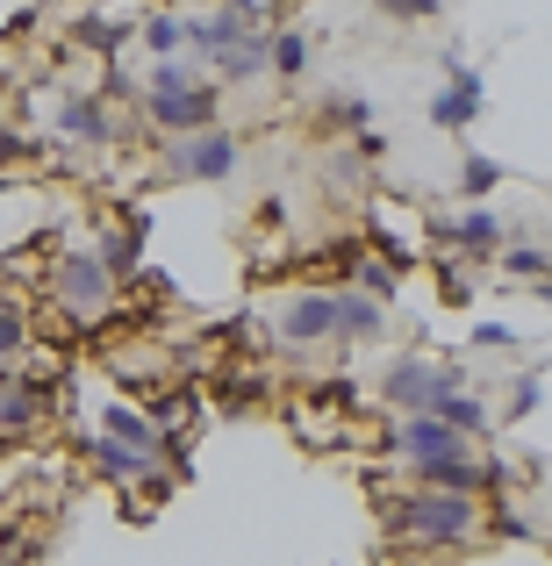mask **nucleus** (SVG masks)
<instances>
[{
	"instance_id": "f03ea898",
	"label": "nucleus",
	"mask_w": 552,
	"mask_h": 566,
	"mask_svg": "<svg viewBox=\"0 0 552 566\" xmlns=\"http://www.w3.org/2000/svg\"><path fill=\"white\" fill-rule=\"evenodd\" d=\"M467 380V366L459 359H430V352H395V359L381 366V401L387 409H430V395H438V387H459Z\"/></svg>"
},
{
	"instance_id": "20e7f679",
	"label": "nucleus",
	"mask_w": 552,
	"mask_h": 566,
	"mask_svg": "<svg viewBox=\"0 0 552 566\" xmlns=\"http://www.w3.org/2000/svg\"><path fill=\"white\" fill-rule=\"evenodd\" d=\"M166 172H173V180H230V172H237V137L222 123L187 129V137H173Z\"/></svg>"
},
{
	"instance_id": "4468645a",
	"label": "nucleus",
	"mask_w": 552,
	"mask_h": 566,
	"mask_svg": "<svg viewBox=\"0 0 552 566\" xmlns=\"http://www.w3.org/2000/svg\"><path fill=\"white\" fill-rule=\"evenodd\" d=\"M430 416L452 423L459 438H488V401H473L467 387H438V395H430Z\"/></svg>"
},
{
	"instance_id": "2eb2a0df",
	"label": "nucleus",
	"mask_w": 552,
	"mask_h": 566,
	"mask_svg": "<svg viewBox=\"0 0 552 566\" xmlns=\"http://www.w3.org/2000/svg\"><path fill=\"white\" fill-rule=\"evenodd\" d=\"M129 36H137L129 14H80V22H72V43H80V51H101V57H115Z\"/></svg>"
},
{
	"instance_id": "2f4dec72",
	"label": "nucleus",
	"mask_w": 552,
	"mask_h": 566,
	"mask_svg": "<svg viewBox=\"0 0 552 566\" xmlns=\"http://www.w3.org/2000/svg\"><path fill=\"white\" fill-rule=\"evenodd\" d=\"M29 29H37V8H22V14H8V29H0V36H8V43H22V36H29Z\"/></svg>"
},
{
	"instance_id": "473e14b6",
	"label": "nucleus",
	"mask_w": 552,
	"mask_h": 566,
	"mask_svg": "<svg viewBox=\"0 0 552 566\" xmlns=\"http://www.w3.org/2000/svg\"><path fill=\"white\" fill-rule=\"evenodd\" d=\"M0 158H22V137H14V129H0Z\"/></svg>"
},
{
	"instance_id": "7ed1b4c3",
	"label": "nucleus",
	"mask_w": 552,
	"mask_h": 566,
	"mask_svg": "<svg viewBox=\"0 0 552 566\" xmlns=\"http://www.w3.org/2000/svg\"><path fill=\"white\" fill-rule=\"evenodd\" d=\"M115 287H123V280L101 273L94 251H72V259H58V273H51V294H58V308H65L72 323H101V316H115Z\"/></svg>"
},
{
	"instance_id": "39448f33",
	"label": "nucleus",
	"mask_w": 552,
	"mask_h": 566,
	"mask_svg": "<svg viewBox=\"0 0 552 566\" xmlns=\"http://www.w3.org/2000/svg\"><path fill=\"white\" fill-rule=\"evenodd\" d=\"M381 444H387V452H402V459H416V467H424V459H473V438H459V430L438 423L430 409H409L402 423H387Z\"/></svg>"
},
{
	"instance_id": "4be33fe9",
	"label": "nucleus",
	"mask_w": 552,
	"mask_h": 566,
	"mask_svg": "<svg viewBox=\"0 0 552 566\" xmlns=\"http://www.w3.org/2000/svg\"><path fill=\"white\" fill-rule=\"evenodd\" d=\"M137 43H144L152 57H173V51H180V14H173V8H152V14L137 22Z\"/></svg>"
},
{
	"instance_id": "f8f14e48",
	"label": "nucleus",
	"mask_w": 552,
	"mask_h": 566,
	"mask_svg": "<svg viewBox=\"0 0 552 566\" xmlns=\"http://www.w3.org/2000/svg\"><path fill=\"white\" fill-rule=\"evenodd\" d=\"M86 459L101 467V481H115V488H129L144 467H158L152 452H137V444H123V438H108V430H94V444H86Z\"/></svg>"
},
{
	"instance_id": "423d86ee",
	"label": "nucleus",
	"mask_w": 552,
	"mask_h": 566,
	"mask_svg": "<svg viewBox=\"0 0 552 566\" xmlns=\"http://www.w3.org/2000/svg\"><path fill=\"white\" fill-rule=\"evenodd\" d=\"M144 115H152L158 137H187V129L222 123V86L194 80V86H180V94H144Z\"/></svg>"
},
{
	"instance_id": "f3484780",
	"label": "nucleus",
	"mask_w": 552,
	"mask_h": 566,
	"mask_svg": "<svg viewBox=\"0 0 552 566\" xmlns=\"http://www.w3.org/2000/svg\"><path fill=\"white\" fill-rule=\"evenodd\" d=\"M29 423H43V380H0V430H29Z\"/></svg>"
},
{
	"instance_id": "f704fd0d",
	"label": "nucleus",
	"mask_w": 552,
	"mask_h": 566,
	"mask_svg": "<svg viewBox=\"0 0 552 566\" xmlns=\"http://www.w3.org/2000/svg\"><path fill=\"white\" fill-rule=\"evenodd\" d=\"M0 380H8V374H0Z\"/></svg>"
},
{
	"instance_id": "5701e85b",
	"label": "nucleus",
	"mask_w": 552,
	"mask_h": 566,
	"mask_svg": "<svg viewBox=\"0 0 552 566\" xmlns=\"http://www.w3.org/2000/svg\"><path fill=\"white\" fill-rule=\"evenodd\" d=\"M496 265H502L510 280H531V287H539V280H545V244H539V237H524V244H502Z\"/></svg>"
},
{
	"instance_id": "dca6fc26",
	"label": "nucleus",
	"mask_w": 552,
	"mask_h": 566,
	"mask_svg": "<svg viewBox=\"0 0 552 566\" xmlns=\"http://www.w3.org/2000/svg\"><path fill=\"white\" fill-rule=\"evenodd\" d=\"M265 80V36H244L230 51H216V86H259Z\"/></svg>"
},
{
	"instance_id": "bb28decb",
	"label": "nucleus",
	"mask_w": 552,
	"mask_h": 566,
	"mask_svg": "<svg viewBox=\"0 0 552 566\" xmlns=\"http://www.w3.org/2000/svg\"><path fill=\"white\" fill-rule=\"evenodd\" d=\"M352 401H360V387H352V380H323L316 395H309V409H331L337 416V409H352Z\"/></svg>"
},
{
	"instance_id": "412c9836",
	"label": "nucleus",
	"mask_w": 552,
	"mask_h": 566,
	"mask_svg": "<svg viewBox=\"0 0 552 566\" xmlns=\"http://www.w3.org/2000/svg\"><path fill=\"white\" fill-rule=\"evenodd\" d=\"M352 280H360V294H373V302H395V287H402V265L395 259H352Z\"/></svg>"
},
{
	"instance_id": "b1692460",
	"label": "nucleus",
	"mask_w": 552,
	"mask_h": 566,
	"mask_svg": "<svg viewBox=\"0 0 552 566\" xmlns=\"http://www.w3.org/2000/svg\"><path fill=\"white\" fill-rule=\"evenodd\" d=\"M194 80H208V72L180 65V57H152V72H144V94H180V86H194Z\"/></svg>"
},
{
	"instance_id": "aec40b11",
	"label": "nucleus",
	"mask_w": 552,
	"mask_h": 566,
	"mask_svg": "<svg viewBox=\"0 0 552 566\" xmlns=\"http://www.w3.org/2000/svg\"><path fill=\"white\" fill-rule=\"evenodd\" d=\"M316 115H323V129H331V137H360V129L373 123V101H360V94H331Z\"/></svg>"
},
{
	"instance_id": "6ab92c4d",
	"label": "nucleus",
	"mask_w": 552,
	"mask_h": 566,
	"mask_svg": "<svg viewBox=\"0 0 552 566\" xmlns=\"http://www.w3.org/2000/svg\"><path fill=\"white\" fill-rule=\"evenodd\" d=\"M265 72H280V80H302V72H309V36H302V29L265 36Z\"/></svg>"
},
{
	"instance_id": "c756f323",
	"label": "nucleus",
	"mask_w": 552,
	"mask_h": 566,
	"mask_svg": "<svg viewBox=\"0 0 552 566\" xmlns=\"http://www.w3.org/2000/svg\"><path fill=\"white\" fill-rule=\"evenodd\" d=\"M510 423H524V416H539V374H531L524 387H517V409H502Z\"/></svg>"
},
{
	"instance_id": "a211bd4d",
	"label": "nucleus",
	"mask_w": 552,
	"mask_h": 566,
	"mask_svg": "<svg viewBox=\"0 0 552 566\" xmlns=\"http://www.w3.org/2000/svg\"><path fill=\"white\" fill-rule=\"evenodd\" d=\"M101 430L158 459V423H152V416H137V409H129V401H108V409H101Z\"/></svg>"
},
{
	"instance_id": "cd10ccee",
	"label": "nucleus",
	"mask_w": 552,
	"mask_h": 566,
	"mask_svg": "<svg viewBox=\"0 0 552 566\" xmlns=\"http://www.w3.org/2000/svg\"><path fill=\"white\" fill-rule=\"evenodd\" d=\"M366 180V151H331V187H360Z\"/></svg>"
},
{
	"instance_id": "0eeeda50",
	"label": "nucleus",
	"mask_w": 552,
	"mask_h": 566,
	"mask_svg": "<svg viewBox=\"0 0 552 566\" xmlns=\"http://www.w3.org/2000/svg\"><path fill=\"white\" fill-rule=\"evenodd\" d=\"M481 108H488V80L467 65V57H445V86L430 94V123L438 129H467Z\"/></svg>"
},
{
	"instance_id": "f257e3e1",
	"label": "nucleus",
	"mask_w": 552,
	"mask_h": 566,
	"mask_svg": "<svg viewBox=\"0 0 552 566\" xmlns=\"http://www.w3.org/2000/svg\"><path fill=\"white\" fill-rule=\"evenodd\" d=\"M373 502H381L387 538H416V545H430V553H459V545H473V531L488 524L481 495H452V488H424V481H416L409 495L373 488Z\"/></svg>"
},
{
	"instance_id": "a878e982",
	"label": "nucleus",
	"mask_w": 552,
	"mask_h": 566,
	"mask_svg": "<svg viewBox=\"0 0 552 566\" xmlns=\"http://www.w3.org/2000/svg\"><path fill=\"white\" fill-rule=\"evenodd\" d=\"M438 287H445V302H452V308H467V302H473V287H467V273H459L452 251L438 259Z\"/></svg>"
},
{
	"instance_id": "6e6552de",
	"label": "nucleus",
	"mask_w": 552,
	"mask_h": 566,
	"mask_svg": "<svg viewBox=\"0 0 552 566\" xmlns=\"http://www.w3.org/2000/svg\"><path fill=\"white\" fill-rule=\"evenodd\" d=\"M430 237H438V244L452 251V259H496V251H502V237H510V230H502V216L473 208V216H459V222H438Z\"/></svg>"
},
{
	"instance_id": "9b49d317",
	"label": "nucleus",
	"mask_w": 552,
	"mask_h": 566,
	"mask_svg": "<svg viewBox=\"0 0 552 566\" xmlns=\"http://www.w3.org/2000/svg\"><path fill=\"white\" fill-rule=\"evenodd\" d=\"M381 323H387V302H373V294H331V337L366 345V337H381Z\"/></svg>"
},
{
	"instance_id": "c85d7f7f",
	"label": "nucleus",
	"mask_w": 552,
	"mask_h": 566,
	"mask_svg": "<svg viewBox=\"0 0 552 566\" xmlns=\"http://www.w3.org/2000/svg\"><path fill=\"white\" fill-rule=\"evenodd\" d=\"M445 0H381V14H395V22H430Z\"/></svg>"
},
{
	"instance_id": "72a5a7b5",
	"label": "nucleus",
	"mask_w": 552,
	"mask_h": 566,
	"mask_svg": "<svg viewBox=\"0 0 552 566\" xmlns=\"http://www.w3.org/2000/svg\"><path fill=\"white\" fill-rule=\"evenodd\" d=\"M0 374H8V359H0Z\"/></svg>"
},
{
	"instance_id": "9d476101",
	"label": "nucleus",
	"mask_w": 552,
	"mask_h": 566,
	"mask_svg": "<svg viewBox=\"0 0 552 566\" xmlns=\"http://www.w3.org/2000/svg\"><path fill=\"white\" fill-rule=\"evenodd\" d=\"M280 337L288 345H331V287H302L280 308Z\"/></svg>"
},
{
	"instance_id": "ddd939ff",
	"label": "nucleus",
	"mask_w": 552,
	"mask_h": 566,
	"mask_svg": "<svg viewBox=\"0 0 552 566\" xmlns=\"http://www.w3.org/2000/svg\"><path fill=\"white\" fill-rule=\"evenodd\" d=\"M94 265L108 280H129L144 265V222H123V230H101V244H94Z\"/></svg>"
},
{
	"instance_id": "7c9ffc66",
	"label": "nucleus",
	"mask_w": 552,
	"mask_h": 566,
	"mask_svg": "<svg viewBox=\"0 0 552 566\" xmlns=\"http://www.w3.org/2000/svg\"><path fill=\"white\" fill-rule=\"evenodd\" d=\"M473 345H481V352H517V331H502V323H481V331H473Z\"/></svg>"
},
{
	"instance_id": "1a4fd4ad",
	"label": "nucleus",
	"mask_w": 552,
	"mask_h": 566,
	"mask_svg": "<svg viewBox=\"0 0 552 566\" xmlns=\"http://www.w3.org/2000/svg\"><path fill=\"white\" fill-rule=\"evenodd\" d=\"M58 129H65L72 144H94V151H108L115 144V108L101 94H65L58 101Z\"/></svg>"
},
{
	"instance_id": "393cba45",
	"label": "nucleus",
	"mask_w": 552,
	"mask_h": 566,
	"mask_svg": "<svg viewBox=\"0 0 552 566\" xmlns=\"http://www.w3.org/2000/svg\"><path fill=\"white\" fill-rule=\"evenodd\" d=\"M502 180H510V172H502V158H481V151H473L467 166H459V187H467L473 201H481V193H496Z\"/></svg>"
}]
</instances>
